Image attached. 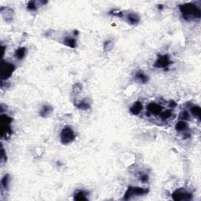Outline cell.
I'll return each instance as SVG.
<instances>
[{
    "label": "cell",
    "instance_id": "6da1fadb",
    "mask_svg": "<svg viewBox=\"0 0 201 201\" xmlns=\"http://www.w3.org/2000/svg\"><path fill=\"white\" fill-rule=\"evenodd\" d=\"M179 10L182 14V17L187 21L199 20L201 17L200 8L193 3H187L180 5Z\"/></svg>",
    "mask_w": 201,
    "mask_h": 201
},
{
    "label": "cell",
    "instance_id": "7a4b0ae2",
    "mask_svg": "<svg viewBox=\"0 0 201 201\" xmlns=\"http://www.w3.org/2000/svg\"><path fill=\"white\" fill-rule=\"evenodd\" d=\"M149 193V189L148 188H141V187H135L130 186L128 187L127 190L126 191L125 194L123 196V199L128 200L131 198L135 197V196H144V195L148 194Z\"/></svg>",
    "mask_w": 201,
    "mask_h": 201
},
{
    "label": "cell",
    "instance_id": "3957f363",
    "mask_svg": "<svg viewBox=\"0 0 201 201\" xmlns=\"http://www.w3.org/2000/svg\"><path fill=\"white\" fill-rule=\"evenodd\" d=\"M60 138H61V144H65V145L71 144L75 138V132L72 130V127L66 126L61 130Z\"/></svg>",
    "mask_w": 201,
    "mask_h": 201
},
{
    "label": "cell",
    "instance_id": "277c9868",
    "mask_svg": "<svg viewBox=\"0 0 201 201\" xmlns=\"http://www.w3.org/2000/svg\"><path fill=\"white\" fill-rule=\"evenodd\" d=\"M1 130H2V138H4L5 136H7L8 134L12 133L10 124L12 122L13 119L8 116L7 115L2 114L1 115Z\"/></svg>",
    "mask_w": 201,
    "mask_h": 201
},
{
    "label": "cell",
    "instance_id": "5b68a950",
    "mask_svg": "<svg viewBox=\"0 0 201 201\" xmlns=\"http://www.w3.org/2000/svg\"><path fill=\"white\" fill-rule=\"evenodd\" d=\"M1 72H2V79L6 80L12 75L15 70V65L13 64L12 63L8 62V61H3L2 62L1 67Z\"/></svg>",
    "mask_w": 201,
    "mask_h": 201
},
{
    "label": "cell",
    "instance_id": "8992f818",
    "mask_svg": "<svg viewBox=\"0 0 201 201\" xmlns=\"http://www.w3.org/2000/svg\"><path fill=\"white\" fill-rule=\"evenodd\" d=\"M172 199L175 201H188L193 199V195L182 188H178L172 193Z\"/></svg>",
    "mask_w": 201,
    "mask_h": 201
},
{
    "label": "cell",
    "instance_id": "52a82bcc",
    "mask_svg": "<svg viewBox=\"0 0 201 201\" xmlns=\"http://www.w3.org/2000/svg\"><path fill=\"white\" fill-rule=\"evenodd\" d=\"M172 64L171 57L167 54L159 55L156 61L154 63V67L156 68H166L170 64Z\"/></svg>",
    "mask_w": 201,
    "mask_h": 201
},
{
    "label": "cell",
    "instance_id": "ba28073f",
    "mask_svg": "<svg viewBox=\"0 0 201 201\" xmlns=\"http://www.w3.org/2000/svg\"><path fill=\"white\" fill-rule=\"evenodd\" d=\"M163 111V107L155 102H151L147 105L148 115H160Z\"/></svg>",
    "mask_w": 201,
    "mask_h": 201
},
{
    "label": "cell",
    "instance_id": "9c48e42d",
    "mask_svg": "<svg viewBox=\"0 0 201 201\" xmlns=\"http://www.w3.org/2000/svg\"><path fill=\"white\" fill-rule=\"evenodd\" d=\"M126 19H127V22H128L130 25L138 24L140 22V20H141L140 16L138 15V14H136V13L133 12L127 14V15H126Z\"/></svg>",
    "mask_w": 201,
    "mask_h": 201
},
{
    "label": "cell",
    "instance_id": "30bf717a",
    "mask_svg": "<svg viewBox=\"0 0 201 201\" xmlns=\"http://www.w3.org/2000/svg\"><path fill=\"white\" fill-rule=\"evenodd\" d=\"M143 110V105L140 100H137L135 101L133 105H131V107L130 108V112L132 115H139L141 112V111Z\"/></svg>",
    "mask_w": 201,
    "mask_h": 201
},
{
    "label": "cell",
    "instance_id": "8fae6325",
    "mask_svg": "<svg viewBox=\"0 0 201 201\" xmlns=\"http://www.w3.org/2000/svg\"><path fill=\"white\" fill-rule=\"evenodd\" d=\"M52 112H53V108L50 105H45L41 108L40 111H39V115H40L41 117L46 118L50 116L52 114Z\"/></svg>",
    "mask_w": 201,
    "mask_h": 201
},
{
    "label": "cell",
    "instance_id": "7c38bea8",
    "mask_svg": "<svg viewBox=\"0 0 201 201\" xmlns=\"http://www.w3.org/2000/svg\"><path fill=\"white\" fill-rule=\"evenodd\" d=\"M87 193L83 190H77L74 194V199L78 201H83V200H87L88 198L86 197Z\"/></svg>",
    "mask_w": 201,
    "mask_h": 201
},
{
    "label": "cell",
    "instance_id": "4fadbf2b",
    "mask_svg": "<svg viewBox=\"0 0 201 201\" xmlns=\"http://www.w3.org/2000/svg\"><path fill=\"white\" fill-rule=\"evenodd\" d=\"M26 53H27V48L26 47H20V48L17 49L15 51V53H14V56L17 58V60L20 61V60L24 59L26 56Z\"/></svg>",
    "mask_w": 201,
    "mask_h": 201
},
{
    "label": "cell",
    "instance_id": "5bb4252c",
    "mask_svg": "<svg viewBox=\"0 0 201 201\" xmlns=\"http://www.w3.org/2000/svg\"><path fill=\"white\" fill-rule=\"evenodd\" d=\"M135 79H136L137 81L140 82V83H142V84L148 83L149 80V76L141 72H138L135 74Z\"/></svg>",
    "mask_w": 201,
    "mask_h": 201
},
{
    "label": "cell",
    "instance_id": "9a60e30c",
    "mask_svg": "<svg viewBox=\"0 0 201 201\" xmlns=\"http://www.w3.org/2000/svg\"><path fill=\"white\" fill-rule=\"evenodd\" d=\"M63 42H64V45L70 47V48H75L76 47V40L75 39V38L68 36V37L64 38Z\"/></svg>",
    "mask_w": 201,
    "mask_h": 201
},
{
    "label": "cell",
    "instance_id": "2e32d148",
    "mask_svg": "<svg viewBox=\"0 0 201 201\" xmlns=\"http://www.w3.org/2000/svg\"><path fill=\"white\" fill-rule=\"evenodd\" d=\"M188 124L185 122V121H183V120H179L175 125V129L179 132L186 131V130H188Z\"/></svg>",
    "mask_w": 201,
    "mask_h": 201
},
{
    "label": "cell",
    "instance_id": "e0dca14e",
    "mask_svg": "<svg viewBox=\"0 0 201 201\" xmlns=\"http://www.w3.org/2000/svg\"><path fill=\"white\" fill-rule=\"evenodd\" d=\"M190 111L192 114L197 118L198 119H200V115H201V109L199 105H193L190 108Z\"/></svg>",
    "mask_w": 201,
    "mask_h": 201
},
{
    "label": "cell",
    "instance_id": "ac0fdd59",
    "mask_svg": "<svg viewBox=\"0 0 201 201\" xmlns=\"http://www.w3.org/2000/svg\"><path fill=\"white\" fill-rule=\"evenodd\" d=\"M75 106L78 108H79V109L87 110L88 108H90V103L88 101L87 99H84V100H83L82 101H80L79 103L76 104Z\"/></svg>",
    "mask_w": 201,
    "mask_h": 201
},
{
    "label": "cell",
    "instance_id": "d6986e66",
    "mask_svg": "<svg viewBox=\"0 0 201 201\" xmlns=\"http://www.w3.org/2000/svg\"><path fill=\"white\" fill-rule=\"evenodd\" d=\"M160 118H161V119H163V120H166V119H170V118L172 116V110L171 109L164 110V111H163L161 113H160Z\"/></svg>",
    "mask_w": 201,
    "mask_h": 201
},
{
    "label": "cell",
    "instance_id": "ffe728a7",
    "mask_svg": "<svg viewBox=\"0 0 201 201\" xmlns=\"http://www.w3.org/2000/svg\"><path fill=\"white\" fill-rule=\"evenodd\" d=\"M9 174H6V175L2 178V181H1V185L2 186H3V188H5V189H7L8 186H9Z\"/></svg>",
    "mask_w": 201,
    "mask_h": 201
},
{
    "label": "cell",
    "instance_id": "44dd1931",
    "mask_svg": "<svg viewBox=\"0 0 201 201\" xmlns=\"http://www.w3.org/2000/svg\"><path fill=\"white\" fill-rule=\"evenodd\" d=\"M37 2L35 1H29L27 4V9L29 11H35L37 9Z\"/></svg>",
    "mask_w": 201,
    "mask_h": 201
},
{
    "label": "cell",
    "instance_id": "7402d4cb",
    "mask_svg": "<svg viewBox=\"0 0 201 201\" xmlns=\"http://www.w3.org/2000/svg\"><path fill=\"white\" fill-rule=\"evenodd\" d=\"M180 120H188L189 119V114L187 111H183L180 113V116H179Z\"/></svg>",
    "mask_w": 201,
    "mask_h": 201
},
{
    "label": "cell",
    "instance_id": "603a6c76",
    "mask_svg": "<svg viewBox=\"0 0 201 201\" xmlns=\"http://www.w3.org/2000/svg\"><path fill=\"white\" fill-rule=\"evenodd\" d=\"M82 84L81 83H75V85H74L73 86V92L75 93V94H77V93H79L80 91L82 90Z\"/></svg>",
    "mask_w": 201,
    "mask_h": 201
},
{
    "label": "cell",
    "instance_id": "cb8c5ba5",
    "mask_svg": "<svg viewBox=\"0 0 201 201\" xmlns=\"http://www.w3.org/2000/svg\"><path fill=\"white\" fill-rule=\"evenodd\" d=\"M140 180L142 182H147L148 181H149V176H148V174H141V176H140Z\"/></svg>",
    "mask_w": 201,
    "mask_h": 201
},
{
    "label": "cell",
    "instance_id": "d4e9b609",
    "mask_svg": "<svg viewBox=\"0 0 201 201\" xmlns=\"http://www.w3.org/2000/svg\"><path fill=\"white\" fill-rule=\"evenodd\" d=\"M6 155L5 154V151L3 147H2L1 149V162L3 163V161H6Z\"/></svg>",
    "mask_w": 201,
    "mask_h": 201
},
{
    "label": "cell",
    "instance_id": "484cf974",
    "mask_svg": "<svg viewBox=\"0 0 201 201\" xmlns=\"http://www.w3.org/2000/svg\"><path fill=\"white\" fill-rule=\"evenodd\" d=\"M158 8H159V9H163V6H159Z\"/></svg>",
    "mask_w": 201,
    "mask_h": 201
}]
</instances>
